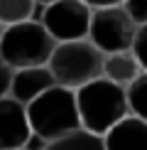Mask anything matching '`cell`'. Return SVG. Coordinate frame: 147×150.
Returning <instances> with one entry per match:
<instances>
[{
  "label": "cell",
  "mask_w": 147,
  "mask_h": 150,
  "mask_svg": "<svg viewBox=\"0 0 147 150\" xmlns=\"http://www.w3.org/2000/svg\"><path fill=\"white\" fill-rule=\"evenodd\" d=\"M76 93V108L81 128L93 135H106L115 123H120L127 113L125 89L118 84H110L108 79H96L91 84L81 86Z\"/></svg>",
  "instance_id": "1"
},
{
  "label": "cell",
  "mask_w": 147,
  "mask_h": 150,
  "mask_svg": "<svg viewBox=\"0 0 147 150\" xmlns=\"http://www.w3.org/2000/svg\"><path fill=\"white\" fill-rule=\"evenodd\" d=\"M24 108H27L29 130L44 143L64 138V135L81 128L78 108H76V93L69 89H61V86H52L49 91L37 96Z\"/></svg>",
  "instance_id": "2"
},
{
  "label": "cell",
  "mask_w": 147,
  "mask_h": 150,
  "mask_svg": "<svg viewBox=\"0 0 147 150\" xmlns=\"http://www.w3.org/2000/svg\"><path fill=\"white\" fill-rule=\"evenodd\" d=\"M103 59L106 54L98 52L88 40L78 42H61L54 47L47 69L54 84L69 91H78L81 86L103 76Z\"/></svg>",
  "instance_id": "3"
},
{
  "label": "cell",
  "mask_w": 147,
  "mask_h": 150,
  "mask_svg": "<svg viewBox=\"0 0 147 150\" xmlns=\"http://www.w3.org/2000/svg\"><path fill=\"white\" fill-rule=\"evenodd\" d=\"M57 42L49 37L39 20H27L3 30L0 37V59L10 69H29V67H47Z\"/></svg>",
  "instance_id": "4"
},
{
  "label": "cell",
  "mask_w": 147,
  "mask_h": 150,
  "mask_svg": "<svg viewBox=\"0 0 147 150\" xmlns=\"http://www.w3.org/2000/svg\"><path fill=\"white\" fill-rule=\"evenodd\" d=\"M137 25H135L123 5H110V8H96L91 10V25L86 40L103 54L115 52H130Z\"/></svg>",
  "instance_id": "5"
},
{
  "label": "cell",
  "mask_w": 147,
  "mask_h": 150,
  "mask_svg": "<svg viewBox=\"0 0 147 150\" xmlns=\"http://www.w3.org/2000/svg\"><path fill=\"white\" fill-rule=\"evenodd\" d=\"M39 22L57 45L78 42L88 37L91 8L81 0H57V3L42 8Z\"/></svg>",
  "instance_id": "6"
},
{
  "label": "cell",
  "mask_w": 147,
  "mask_h": 150,
  "mask_svg": "<svg viewBox=\"0 0 147 150\" xmlns=\"http://www.w3.org/2000/svg\"><path fill=\"white\" fill-rule=\"evenodd\" d=\"M32 130L27 108L15 98H0V150H22Z\"/></svg>",
  "instance_id": "7"
},
{
  "label": "cell",
  "mask_w": 147,
  "mask_h": 150,
  "mask_svg": "<svg viewBox=\"0 0 147 150\" xmlns=\"http://www.w3.org/2000/svg\"><path fill=\"white\" fill-rule=\"evenodd\" d=\"M54 84L52 74L47 67H29V69H17L12 74V86H10V98H15L17 103L27 106L32 103L37 96H42L49 91Z\"/></svg>",
  "instance_id": "8"
},
{
  "label": "cell",
  "mask_w": 147,
  "mask_h": 150,
  "mask_svg": "<svg viewBox=\"0 0 147 150\" xmlns=\"http://www.w3.org/2000/svg\"><path fill=\"white\" fill-rule=\"evenodd\" d=\"M106 150H147V123L135 116H125L103 135Z\"/></svg>",
  "instance_id": "9"
},
{
  "label": "cell",
  "mask_w": 147,
  "mask_h": 150,
  "mask_svg": "<svg viewBox=\"0 0 147 150\" xmlns=\"http://www.w3.org/2000/svg\"><path fill=\"white\" fill-rule=\"evenodd\" d=\"M140 74H142V69H140L132 49L130 52L106 54V59H103V79H108L110 84L123 86V89H127Z\"/></svg>",
  "instance_id": "10"
},
{
  "label": "cell",
  "mask_w": 147,
  "mask_h": 150,
  "mask_svg": "<svg viewBox=\"0 0 147 150\" xmlns=\"http://www.w3.org/2000/svg\"><path fill=\"white\" fill-rule=\"evenodd\" d=\"M44 150H106V148H103L101 135H93L88 130L78 128L74 133L64 135V138H57V140L47 143Z\"/></svg>",
  "instance_id": "11"
},
{
  "label": "cell",
  "mask_w": 147,
  "mask_h": 150,
  "mask_svg": "<svg viewBox=\"0 0 147 150\" xmlns=\"http://www.w3.org/2000/svg\"><path fill=\"white\" fill-rule=\"evenodd\" d=\"M34 0H0V25L3 27H12L27 20H34Z\"/></svg>",
  "instance_id": "12"
},
{
  "label": "cell",
  "mask_w": 147,
  "mask_h": 150,
  "mask_svg": "<svg viewBox=\"0 0 147 150\" xmlns=\"http://www.w3.org/2000/svg\"><path fill=\"white\" fill-rule=\"evenodd\" d=\"M125 98H127V113L147 123V71H142L125 89Z\"/></svg>",
  "instance_id": "13"
},
{
  "label": "cell",
  "mask_w": 147,
  "mask_h": 150,
  "mask_svg": "<svg viewBox=\"0 0 147 150\" xmlns=\"http://www.w3.org/2000/svg\"><path fill=\"white\" fill-rule=\"evenodd\" d=\"M123 10L137 27L147 25V0H123Z\"/></svg>",
  "instance_id": "14"
},
{
  "label": "cell",
  "mask_w": 147,
  "mask_h": 150,
  "mask_svg": "<svg viewBox=\"0 0 147 150\" xmlns=\"http://www.w3.org/2000/svg\"><path fill=\"white\" fill-rule=\"evenodd\" d=\"M132 54L137 59L140 69L147 71V25L137 27V35H135V42H132Z\"/></svg>",
  "instance_id": "15"
},
{
  "label": "cell",
  "mask_w": 147,
  "mask_h": 150,
  "mask_svg": "<svg viewBox=\"0 0 147 150\" xmlns=\"http://www.w3.org/2000/svg\"><path fill=\"white\" fill-rule=\"evenodd\" d=\"M12 74H15V69H10V67L0 59V98H8V96H10Z\"/></svg>",
  "instance_id": "16"
},
{
  "label": "cell",
  "mask_w": 147,
  "mask_h": 150,
  "mask_svg": "<svg viewBox=\"0 0 147 150\" xmlns=\"http://www.w3.org/2000/svg\"><path fill=\"white\" fill-rule=\"evenodd\" d=\"M81 3H86L91 10H96V8H110V5H123V0H81Z\"/></svg>",
  "instance_id": "17"
},
{
  "label": "cell",
  "mask_w": 147,
  "mask_h": 150,
  "mask_svg": "<svg viewBox=\"0 0 147 150\" xmlns=\"http://www.w3.org/2000/svg\"><path fill=\"white\" fill-rule=\"evenodd\" d=\"M52 3H57V0H34V5H42V8H47V5H52Z\"/></svg>",
  "instance_id": "18"
},
{
  "label": "cell",
  "mask_w": 147,
  "mask_h": 150,
  "mask_svg": "<svg viewBox=\"0 0 147 150\" xmlns=\"http://www.w3.org/2000/svg\"><path fill=\"white\" fill-rule=\"evenodd\" d=\"M3 30H5V27H3V25H0V37H3Z\"/></svg>",
  "instance_id": "19"
}]
</instances>
